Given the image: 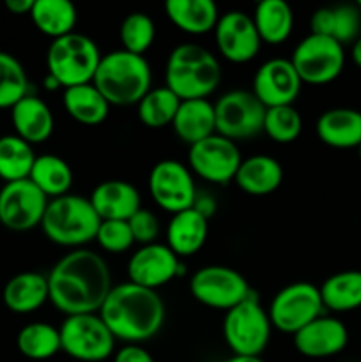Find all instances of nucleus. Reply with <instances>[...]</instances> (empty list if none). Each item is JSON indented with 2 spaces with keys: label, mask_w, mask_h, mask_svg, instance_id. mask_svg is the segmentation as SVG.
<instances>
[{
  "label": "nucleus",
  "mask_w": 361,
  "mask_h": 362,
  "mask_svg": "<svg viewBox=\"0 0 361 362\" xmlns=\"http://www.w3.org/2000/svg\"><path fill=\"white\" fill-rule=\"evenodd\" d=\"M290 62L303 83L326 85L336 80L343 71L345 52L335 39L310 34L297 42Z\"/></svg>",
  "instance_id": "10"
},
{
  "label": "nucleus",
  "mask_w": 361,
  "mask_h": 362,
  "mask_svg": "<svg viewBox=\"0 0 361 362\" xmlns=\"http://www.w3.org/2000/svg\"><path fill=\"white\" fill-rule=\"evenodd\" d=\"M234 182L241 191L251 197L271 194L282 186L283 166L271 156L255 154L241 161Z\"/></svg>",
  "instance_id": "26"
},
{
  "label": "nucleus",
  "mask_w": 361,
  "mask_h": 362,
  "mask_svg": "<svg viewBox=\"0 0 361 362\" xmlns=\"http://www.w3.org/2000/svg\"><path fill=\"white\" fill-rule=\"evenodd\" d=\"M149 191L156 205L172 214L193 207L198 193L191 170L176 159H163L152 166Z\"/></svg>",
  "instance_id": "15"
},
{
  "label": "nucleus",
  "mask_w": 361,
  "mask_h": 362,
  "mask_svg": "<svg viewBox=\"0 0 361 362\" xmlns=\"http://www.w3.org/2000/svg\"><path fill=\"white\" fill-rule=\"evenodd\" d=\"M16 346L30 361H48L62 350L60 331L46 322H32L16 336Z\"/></svg>",
  "instance_id": "34"
},
{
  "label": "nucleus",
  "mask_w": 361,
  "mask_h": 362,
  "mask_svg": "<svg viewBox=\"0 0 361 362\" xmlns=\"http://www.w3.org/2000/svg\"><path fill=\"white\" fill-rule=\"evenodd\" d=\"M101 57L94 39L73 32L53 39L46 52V69L60 88L78 87L92 83Z\"/></svg>",
  "instance_id": "6"
},
{
  "label": "nucleus",
  "mask_w": 361,
  "mask_h": 362,
  "mask_svg": "<svg viewBox=\"0 0 361 362\" xmlns=\"http://www.w3.org/2000/svg\"><path fill=\"white\" fill-rule=\"evenodd\" d=\"M241 161L243 158L236 141L218 133L191 145L188 152V168L191 173L219 186H225L236 179Z\"/></svg>",
  "instance_id": "13"
},
{
  "label": "nucleus",
  "mask_w": 361,
  "mask_h": 362,
  "mask_svg": "<svg viewBox=\"0 0 361 362\" xmlns=\"http://www.w3.org/2000/svg\"><path fill=\"white\" fill-rule=\"evenodd\" d=\"M180 258L166 244H147L140 246L127 262V278L144 288L156 290L168 285L180 274Z\"/></svg>",
  "instance_id": "17"
},
{
  "label": "nucleus",
  "mask_w": 361,
  "mask_h": 362,
  "mask_svg": "<svg viewBox=\"0 0 361 362\" xmlns=\"http://www.w3.org/2000/svg\"><path fill=\"white\" fill-rule=\"evenodd\" d=\"M98 315L113 338L124 345H142L161 331L166 310L156 290L127 281L113 285Z\"/></svg>",
  "instance_id": "2"
},
{
  "label": "nucleus",
  "mask_w": 361,
  "mask_h": 362,
  "mask_svg": "<svg viewBox=\"0 0 361 362\" xmlns=\"http://www.w3.org/2000/svg\"><path fill=\"white\" fill-rule=\"evenodd\" d=\"M92 83L110 106H133L152 88V71L144 55L120 48L101 57Z\"/></svg>",
  "instance_id": "4"
},
{
  "label": "nucleus",
  "mask_w": 361,
  "mask_h": 362,
  "mask_svg": "<svg viewBox=\"0 0 361 362\" xmlns=\"http://www.w3.org/2000/svg\"><path fill=\"white\" fill-rule=\"evenodd\" d=\"M101 221H127L142 209V197L127 180H105L98 184L88 197Z\"/></svg>",
  "instance_id": "20"
},
{
  "label": "nucleus",
  "mask_w": 361,
  "mask_h": 362,
  "mask_svg": "<svg viewBox=\"0 0 361 362\" xmlns=\"http://www.w3.org/2000/svg\"><path fill=\"white\" fill-rule=\"evenodd\" d=\"M319 140L333 148H357L361 145V112L354 108H331L315 124Z\"/></svg>",
  "instance_id": "23"
},
{
  "label": "nucleus",
  "mask_w": 361,
  "mask_h": 362,
  "mask_svg": "<svg viewBox=\"0 0 361 362\" xmlns=\"http://www.w3.org/2000/svg\"><path fill=\"white\" fill-rule=\"evenodd\" d=\"M265 106L251 90H230L214 103L216 133L232 141L264 133Z\"/></svg>",
  "instance_id": "11"
},
{
  "label": "nucleus",
  "mask_w": 361,
  "mask_h": 362,
  "mask_svg": "<svg viewBox=\"0 0 361 362\" xmlns=\"http://www.w3.org/2000/svg\"><path fill=\"white\" fill-rule=\"evenodd\" d=\"M101 218L91 200L80 194H64L48 202L41 228L50 243L71 250H80L96 240Z\"/></svg>",
  "instance_id": "5"
},
{
  "label": "nucleus",
  "mask_w": 361,
  "mask_h": 362,
  "mask_svg": "<svg viewBox=\"0 0 361 362\" xmlns=\"http://www.w3.org/2000/svg\"><path fill=\"white\" fill-rule=\"evenodd\" d=\"M48 197L30 179L7 182L0 189V225L11 232H28L41 226Z\"/></svg>",
  "instance_id": "14"
},
{
  "label": "nucleus",
  "mask_w": 361,
  "mask_h": 362,
  "mask_svg": "<svg viewBox=\"0 0 361 362\" xmlns=\"http://www.w3.org/2000/svg\"><path fill=\"white\" fill-rule=\"evenodd\" d=\"M214 41L219 55L232 64L253 60L262 45L253 18L244 11H227L219 14L214 27Z\"/></svg>",
  "instance_id": "16"
},
{
  "label": "nucleus",
  "mask_w": 361,
  "mask_h": 362,
  "mask_svg": "<svg viewBox=\"0 0 361 362\" xmlns=\"http://www.w3.org/2000/svg\"><path fill=\"white\" fill-rule=\"evenodd\" d=\"M172 129L176 136L186 145H195L216 133L214 103L209 99H188L180 101L173 117Z\"/></svg>",
  "instance_id": "24"
},
{
  "label": "nucleus",
  "mask_w": 361,
  "mask_h": 362,
  "mask_svg": "<svg viewBox=\"0 0 361 362\" xmlns=\"http://www.w3.org/2000/svg\"><path fill=\"white\" fill-rule=\"evenodd\" d=\"M11 122L14 134L30 145L45 144L55 129V117L52 110L38 95H25L11 108Z\"/></svg>",
  "instance_id": "21"
},
{
  "label": "nucleus",
  "mask_w": 361,
  "mask_h": 362,
  "mask_svg": "<svg viewBox=\"0 0 361 362\" xmlns=\"http://www.w3.org/2000/svg\"><path fill=\"white\" fill-rule=\"evenodd\" d=\"M28 16L41 34L52 39L73 34L78 20L76 7L69 0H34Z\"/></svg>",
  "instance_id": "31"
},
{
  "label": "nucleus",
  "mask_w": 361,
  "mask_h": 362,
  "mask_svg": "<svg viewBox=\"0 0 361 362\" xmlns=\"http://www.w3.org/2000/svg\"><path fill=\"white\" fill-rule=\"evenodd\" d=\"M35 158L32 145L20 136H0V179L6 184L28 179Z\"/></svg>",
  "instance_id": "35"
},
{
  "label": "nucleus",
  "mask_w": 361,
  "mask_h": 362,
  "mask_svg": "<svg viewBox=\"0 0 361 362\" xmlns=\"http://www.w3.org/2000/svg\"><path fill=\"white\" fill-rule=\"evenodd\" d=\"M165 13L173 27L190 35L214 32L219 20L218 6L212 0H168Z\"/></svg>",
  "instance_id": "28"
},
{
  "label": "nucleus",
  "mask_w": 361,
  "mask_h": 362,
  "mask_svg": "<svg viewBox=\"0 0 361 362\" xmlns=\"http://www.w3.org/2000/svg\"><path fill=\"white\" fill-rule=\"evenodd\" d=\"M357 151H360V159H361V145H360V147H357Z\"/></svg>",
  "instance_id": "49"
},
{
  "label": "nucleus",
  "mask_w": 361,
  "mask_h": 362,
  "mask_svg": "<svg viewBox=\"0 0 361 362\" xmlns=\"http://www.w3.org/2000/svg\"><path fill=\"white\" fill-rule=\"evenodd\" d=\"M268 315L273 329L294 336L304 325L324 315V304L319 286L308 281H296L283 286L273 297Z\"/></svg>",
  "instance_id": "9"
},
{
  "label": "nucleus",
  "mask_w": 361,
  "mask_h": 362,
  "mask_svg": "<svg viewBox=\"0 0 361 362\" xmlns=\"http://www.w3.org/2000/svg\"><path fill=\"white\" fill-rule=\"evenodd\" d=\"M190 293L197 303L212 310L236 308L251 296V290L243 274L227 265H205L190 279Z\"/></svg>",
  "instance_id": "12"
},
{
  "label": "nucleus",
  "mask_w": 361,
  "mask_h": 362,
  "mask_svg": "<svg viewBox=\"0 0 361 362\" xmlns=\"http://www.w3.org/2000/svg\"><path fill=\"white\" fill-rule=\"evenodd\" d=\"M138 119L151 129L172 126L173 117L180 106V99L168 87L151 88L138 103Z\"/></svg>",
  "instance_id": "36"
},
{
  "label": "nucleus",
  "mask_w": 361,
  "mask_h": 362,
  "mask_svg": "<svg viewBox=\"0 0 361 362\" xmlns=\"http://www.w3.org/2000/svg\"><path fill=\"white\" fill-rule=\"evenodd\" d=\"M131 233H133L134 243L140 246H147V244H154L159 235V221L149 209L142 207L140 211L134 212L130 219H127Z\"/></svg>",
  "instance_id": "41"
},
{
  "label": "nucleus",
  "mask_w": 361,
  "mask_h": 362,
  "mask_svg": "<svg viewBox=\"0 0 361 362\" xmlns=\"http://www.w3.org/2000/svg\"><path fill=\"white\" fill-rule=\"evenodd\" d=\"M28 76L20 60L7 52H0V110L13 108L28 95Z\"/></svg>",
  "instance_id": "37"
},
{
  "label": "nucleus",
  "mask_w": 361,
  "mask_h": 362,
  "mask_svg": "<svg viewBox=\"0 0 361 362\" xmlns=\"http://www.w3.org/2000/svg\"><path fill=\"white\" fill-rule=\"evenodd\" d=\"M225 362H265L262 357H250V356H232Z\"/></svg>",
  "instance_id": "46"
},
{
  "label": "nucleus",
  "mask_w": 361,
  "mask_h": 362,
  "mask_svg": "<svg viewBox=\"0 0 361 362\" xmlns=\"http://www.w3.org/2000/svg\"><path fill=\"white\" fill-rule=\"evenodd\" d=\"M303 81L290 59L265 60L253 76L251 92L265 108L289 106L299 95Z\"/></svg>",
  "instance_id": "18"
},
{
  "label": "nucleus",
  "mask_w": 361,
  "mask_h": 362,
  "mask_svg": "<svg viewBox=\"0 0 361 362\" xmlns=\"http://www.w3.org/2000/svg\"><path fill=\"white\" fill-rule=\"evenodd\" d=\"M59 331L62 352L74 361L103 362L115 352L117 339L98 313L66 317Z\"/></svg>",
  "instance_id": "8"
},
{
  "label": "nucleus",
  "mask_w": 361,
  "mask_h": 362,
  "mask_svg": "<svg viewBox=\"0 0 361 362\" xmlns=\"http://www.w3.org/2000/svg\"><path fill=\"white\" fill-rule=\"evenodd\" d=\"M96 240L106 253H124L134 244L127 221H101Z\"/></svg>",
  "instance_id": "40"
},
{
  "label": "nucleus",
  "mask_w": 361,
  "mask_h": 362,
  "mask_svg": "<svg viewBox=\"0 0 361 362\" xmlns=\"http://www.w3.org/2000/svg\"><path fill=\"white\" fill-rule=\"evenodd\" d=\"M350 57H353L354 64L361 67V35L353 42V49H350Z\"/></svg>",
  "instance_id": "45"
},
{
  "label": "nucleus",
  "mask_w": 361,
  "mask_h": 362,
  "mask_svg": "<svg viewBox=\"0 0 361 362\" xmlns=\"http://www.w3.org/2000/svg\"><path fill=\"white\" fill-rule=\"evenodd\" d=\"M193 209L198 212L200 216H204L205 219H211L214 216L216 209V200L211 197V194H205V193H197V198L193 202Z\"/></svg>",
  "instance_id": "43"
},
{
  "label": "nucleus",
  "mask_w": 361,
  "mask_h": 362,
  "mask_svg": "<svg viewBox=\"0 0 361 362\" xmlns=\"http://www.w3.org/2000/svg\"><path fill=\"white\" fill-rule=\"evenodd\" d=\"M28 179L48 197V200L69 194L73 186V170L69 163L55 154L38 156Z\"/></svg>",
  "instance_id": "33"
},
{
  "label": "nucleus",
  "mask_w": 361,
  "mask_h": 362,
  "mask_svg": "<svg viewBox=\"0 0 361 362\" xmlns=\"http://www.w3.org/2000/svg\"><path fill=\"white\" fill-rule=\"evenodd\" d=\"M45 85H46V88H48V90H57V88H60V85L57 83V81L53 80V78L50 76V74H46Z\"/></svg>",
  "instance_id": "47"
},
{
  "label": "nucleus",
  "mask_w": 361,
  "mask_h": 362,
  "mask_svg": "<svg viewBox=\"0 0 361 362\" xmlns=\"http://www.w3.org/2000/svg\"><path fill=\"white\" fill-rule=\"evenodd\" d=\"M349 343L347 327L335 317L315 318L294 334V346L308 359H328L342 352Z\"/></svg>",
  "instance_id": "19"
},
{
  "label": "nucleus",
  "mask_w": 361,
  "mask_h": 362,
  "mask_svg": "<svg viewBox=\"0 0 361 362\" xmlns=\"http://www.w3.org/2000/svg\"><path fill=\"white\" fill-rule=\"evenodd\" d=\"M251 18L262 42L271 46L282 45L292 34L294 13L285 0H262Z\"/></svg>",
  "instance_id": "30"
},
{
  "label": "nucleus",
  "mask_w": 361,
  "mask_h": 362,
  "mask_svg": "<svg viewBox=\"0 0 361 362\" xmlns=\"http://www.w3.org/2000/svg\"><path fill=\"white\" fill-rule=\"evenodd\" d=\"M119 37L122 42V49L144 55L156 39V23L149 14L131 13L122 20L119 28Z\"/></svg>",
  "instance_id": "38"
},
{
  "label": "nucleus",
  "mask_w": 361,
  "mask_h": 362,
  "mask_svg": "<svg viewBox=\"0 0 361 362\" xmlns=\"http://www.w3.org/2000/svg\"><path fill=\"white\" fill-rule=\"evenodd\" d=\"M222 81V66L214 53L195 42H184L170 52L165 66V87L180 101L207 99Z\"/></svg>",
  "instance_id": "3"
},
{
  "label": "nucleus",
  "mask_w": 361,
  "mask_h": 362,
  "mask_svg": "<svg viewBox=\"0 0 361 362\" xmlns=\"http://www.w3.org/2000/svg\"><path fill=\"white\" fill-rule=\"evenodd\" d=\"M62 105L67 115L84 126H99L108 119L110 105L94 83L64 88Z\"/></svg>",
  "instance_id": "29"
},
{
  "label": "nucleus",
  "mask_w": 361,
  "mask_h": 362,
  "mask_svg": "<svg viewBox=\"0 0 361 362\" xmlns=\"http://www.w3.org/2000/svg\"><path fill=\"white\" fill-rule=\"evenodd\" d=\"M2 300L11 313H34L42 308L46 300H50L48 276L34 271L13 276L4 286Z\"/></svg>",
  "instance_id": "22"
},
{
  "label": "nucleus",
  "mask_w": 361,
  "mask_h": 362,
  "mask_svg": "<svg viewBox=\"0 0 361 362\" xmlns=\"http://www.w3.org/2000/svg\"><path fill=\"white\" fill-rule=\"evenodd\" d=\"M310 34L326 35L340 45H349L360 37L361 9L357 6L343 4L335 7H321L311 14Z\"/></svg>",
  "instance_id": "25"
},
{
  "label": "nucleus",
  "mask_w": 361,
  "mask_h": 362,
  "mask_svg": "<svg viewBox=\"0 0 361 362\" xmlns=\"http://www.w3.org/2000/svg\"><path fill=\"white\" fill-rule=\"evenodd\" d=\"M48 288L50 303L66 317L98 313L113 288L112 272L101 255L80 247L53 265Z\"/></svg>",
  "instance_id": "1"
},
{
  "label": "nucleus",
  "mask_w": 361,
  "mask_h": 362,
  "mask_svg": "<svg viewBox=\"0 0 361 362\" xmlns=\"http://www.w3.org/2000/svg\"><path fill=\"white\" fill-rule=\"evenodd\" d=\"M324 310L347 313L361 308V271H342L329 276L321 286Z\"/></svg>",
  "instance_id": "32"
},
{
  "label": "nucleus",
  "mask_w": 361,
  "mask_h": 362,
  "mask_svg": "<svg viewBox=\"0 0 361 362\" xmlns=\"http://www.w3.org/2000/svg\"><path fill=\"white\" fill-rule=\"evenodd\" d=\"M34 0H6V9L13 14H30Z\"/></svg>",
  "instance_id": "44"
},
{
  "label": "nucleus",
  "mask_w": 361,
  "mask_h": 362,
  "mask_svg": "<svg viewBox=\"0 0 361 362\" xmlns=\"http://www.w3.org/2000/svg\"><path fill=\"white\" fill-rule=\"evenodd\" d=\"M113 362H156L142 345H124L113 354Z\"/></svg>",
  "instance_id": "42"
},
{
  "label": "nucleus",
  "mask_w": 361,
  "mask_h": 362,
  "mask_svg": "<svg viewBox=\"0 0 361 362\" xmlns=\"http://www.w3.org/2000/svg\"><path fill=\"white\" fill-rule=\"evenodd\" d=\"M209 219L198 214L193 207L172 214L166 226V246L179 258L191 257L207 240Z\"/></svg>",
  "instance_id": "27"
},
{
  "label": "nucleus",
  "mask_w": 361,
  "mask_h": 362,
  "mask_svg": "<svg viewBox=\"0 0 361 362\" xmlns=\"http://www.w3.org/2000/svg\"><path fill=\"white\" fill-rule=\"evenodd\" d=\"M356 6L360 7V9H361V0H357V4H356Z\"/></svg>",
  "instance_id": "48"
},
{
  "label": "nucleus",
  "mask_w": 361,
  "mask_h": 362,
  "mask_svg": "<svg viewBox=\"0 0 361 362\" xmlns=\"http://www.w3.org/2000/svg\"><path fill=\"white\" fill-rule=\"evenodd\" d=\"M271 331L268 311L253 292L246 300L227 311L223 318V338L234 356L260 357L268 349Z\"/></svg>",
  "instance_id": "7"
},
{
  "label": "nucleus",
  "mask_w": 361,
  "mask_h": 362,
  "mask_svg": "<svg viewBox=\"0 0 361 362\" xmlns=\"http://www.w3.org/2000/svg\"><path fill=\"white\" fill-rule=\"evenodd\" d=\"M301 129H303V119L294 105L265 110L264 133L276 144H292L299 138Z\"/></svg>",
  "instance_id": "39"
}]
</instances>
